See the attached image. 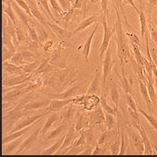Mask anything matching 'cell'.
<instances>
[{
  "label": "cell",
  "mask_w": 157,
  "mask_h": 157,
  "mask_svg": "<svg viewBox=\"0 0 157 157\" xmlns=\"http://www.w3.org/2000/svg\"><path fill=\"white\" fill-rule=\"evenodd\" d=\"M78 78L76 67H70L64 69H58L55 72L49 73L45 80H43V85L48 86L60 93L73 85Z\"/></svg>",
  "instance_id": "obj_1"
},
{
  "label": "cell",
  "mask_w": 157,
  "mask_h": 157,
  "mask_svg": "<svg viewBox=\"0 0 157 157\" xmlns=\"http://www.w3.org/2000/svg\"><path fill=\"white\" fill-rule=\"evenodd\" d=\"M113 7H114V10L116 12V17H117V21L113 25L115 27V33H116V39L114 38V40L116 39V43H117V56L119 58L120 63L121 65H125V63L130 61L132 54L129 49L128 39H127L126 33H124L122 21H121L119 9L115 6Z\"/></svg>",
  "instance_id": "obj_2"
},
{
  "label": "cell",
  "mask_w": 157,
  "mask_h": 157,
  "mask_svg": "<svg viewBox=\"0 0 157 157\" xmlns=\"http://www.w3.org/2000/svg\"><path fill=\"white\" fill-rule=\"evenodd\" d=\"M125 133L129 140L130 146L134 148L137 155H143L144 153V144L138 130L134 128L131 124H126L124 126Z\"/></svg>",
  "instance_id": "obj_3"
},
{
  "label": "cell",
  "mask_w": 157,
  "mask_h": 157,
  "mask_svg": "<svg viewBox=\"0 0 157 157\" xmlns=\"http://www.w3.org/2000/svg\"><path fill=\"white\" fill-rule=\"evenodd\" d=\"M107 18H108V14H104L101 23L103 25V28H104V36H103V40L101 43V47H100V59H102L105 56V53L109 47L110 45V40L113 38V35L115 33V27L113 26V28H110L108 24H107Z\"/></svg>",
  "instance_id": "obj_4"
},
{
  "label": "cell",
  "mask_w": 157,
  "mask_h": 157,
  "mask_svg": "<svg viewBox=\"0 0 157 157\" xmlns=\"http://www.w3.org/2000/svg\"><path fill=\"white\" fill-rule=\"evenodd\" d=\"M50 112H45L42 114H33V115H25L22 117L20 120H18L16 124L14 125L13 128L11 129V131L9 132V134H11V133H14L16 131H18V130H21L23 128H25L29 126L33 125V124L38 122L39 121H42V119L45 117V115L49 114Z\"/></svg>",
  "instance_id": "obj_5"
},
{
  "label": "cell",
  "mask_w": 157,
  "mask_h": 157,
  "mask_svg": "<svg viewBox=\"0 0 157 157\" xmlns=\"http://www.w3.org/2000/svg\"><path fill=\"white\" fill-rule=\"evenodd\" d=\"M113 67V62L112 59V50L109 45L108 49L105 53L103 65H102V85L104 87L107 85L108 78L112 76L111 74H112Z\"/></svg>",
  "instance_id": "obj_6"
},
{
  "label": "cell",
  "mask_w": 157,
  "mask_h": 157,
  "mask_svg": "<svg viewBox=\"0 0 157 157\" xmlns=\"http://www.w3.org/2000/svg\"><path fill=\"white\" fill-rule=\"evenodd\" d=\"M89 121L90 128H101V126H106V119H105V113L102 107L100 106L96 107L95 109L89 111Z\"/></svg>",
  "instance_id": "obj_7"
},
{
  "label": "cell",
  "mask_w": 157,
  "mask_h": 157,
  "mask_svg": "<svg viewBox=\"0 0 157 157\" xmlns=\"http://www.w3.org/2000/svg\"><path fill=\"white\" fill-rule=\"evenodd\" d=\"M33 73H24L21 75L3 74V86H13L25 83L33 77Z\"/></svg>",
  "instance_id": "obj_8"
},
{
  "label": "cell",
  "mask_w": 157,
  "mask_h": 157,
  "mask_svg": "<svg viewBox=\"0 0 157 157\" xmlns=\"http://www.w3.org/2000/svg\"><path fill=\"white\" fill-rule=\"evenodd\" d=\"M79 135H80V132L76 131L74 123H73L70 126V128H68L67 133L66 134V136H65V139H64L61 147L59 148V151L57 152L56 155H65L67 149L69 147H71L73 145V143L79 136Z\"/></svg>",
  "instance_id": "obj_9"
},
{
  "label": "cell",
  "mask_w": 157,
  "mask_h": 157,
  "mask_svg": "<svg viewBox=\"0 0 157 157\" xmlns=\"http://www.w3.org/2000/svg\"><path fill=\"white\" fill-rule=\"evenodd\" d=\"M78 90V86L77 85H72L65 91L60 92V93L53 94V93L45 92V94L48 96V98L51 100H67V99H71L73 97H76Z\"/></svg>",
  "instance_id": "obj_10"
},
{
  "label": "cell",
  "mask_w": 157,
  "mask_h": 157,
  "mask_svg": "<svg viewBox=\"0 0 157 157\" xmlns=\"http://www.w3.org/2000/svg\"><path fill=\"white\" fill-rule=\"evenodd\" d=\"M47 25H48V28H50L51 31L54 33L55 37L59 41H67L68 39L73 37V35H74L73 32H69L67 29L63 28L56 23H51L47 21Z\"/></svg>",
  "instance_id": "obj_11"
},
{
  "label": "cell",
  "mask_w": 157,
  "mask_h": 157,
  "mask_svg": "<svg viewBox=\"0 0 157 157\" xmlns=\"http://www.w3.org/2000/svg\"><path fill=\"white\" fill-rule=\"evenodd\" d=\"M104 14L105 13H101V11H100V12L92 14L90 17H86V18H84L81 22L78 24V26L73 30V33L74 34H76L77 33H79L81 31H84L85 29L89 27L90 25H92L94 23H101V19H102V17H103Z\"/></svg>",
  "instance_id": "obj_12"
},
{
  "label": "cell",
  "mask_w": 157,
  "mask_h": 157,
  "mask_svg": "<svg viewBox=\"0 0 157 157\" xmlns=\"http://www.w3.org/2000/svg\"><path fill=\"white\" fill-rule=\"evenodd\" d=\"M40 129L39 128H37L33 130L30 135L24 140V141L22 142V144L20 145L19 148L17 149V151L16 152L17 155H19L23 152H25L31 149L33 146L34 145V143L38 140L39 136V133H40Z\"/></svg>",
  "instance_id": "obj_13"
},
{
  "label": "cell",
  "mask_w": 157,
  "mask_h": 157,
  "mask_svg": "<svg viewBox=\"0 0 157 157\" xmlns=\"http://www.w3.org/2000/svg\"><path fill=\"white\" fill-rule=\"evenodd\" d=\"M85 110H78L77 113V115L74 120V126L76 131L80 132L85 129H87L90 128V121L89 114L87 111L84 112Z\"/></svg>",
  "instance_id": "obj_14"
},
{
  "label": "cell",
  "mask_w": 157,
  "mask_h": 157,
  "mask_svg": "<svg viewBox=\"0 0 157 157\" xmlns=\"http://www.w3.org/2000/svg\"><path fill=\"white\" fill-rule=\"evenodd\" d=\"M72 125V123H70L69 121H66V120H62L61 123L59 124L56 128L53 129L52 131H51L48 135H46L43 138V143H46L48 141H50L51 140H53L57 138L58 136H60L65 134L66 131H67L68 128H70V126Z\"/></svg>",
  "instance_id": "obj_15"
},
{
  "label": "cell",
  "mask_w": 157,
  "mask_h": 157,
  "mask_svg": "<svg viewBox=\"0 0 157 157\" xmlns=\"http://www.w3.org/2000/svg\"><path fill=\"white\" fill-rule=\"evenodd\" d=\"M134 128L138 130V132L140 133V136L142 138L143 140V144H144V153L143 155H154V151H153V145L151 144L150 140L148 139V136L147 135L146 130L144 128L142 123L141 124H137L133 122V123H130Z\"/></svg>",
  "instance_id": "obj_16"
},
{
  "label": "cell",
  "mask_w": 157,
  "mask_h": 157,
  "mask_svg": "<svg viewBox=\"0 0 157 157\" xmlns=\"http://www.w3.org/2000/svg\"><path fill=\"white\" fill-rule=\"evenodd\" d=\"M25 1L28 3L29 6H30L31 12H32V14H33V17L40 25H42L43 26H48V25H47V20L45 19L43 12L40 10V8H39L37 1H36V0H25Z\"/></svg>",
  "instance_id": "obj_17"
},
{
  "label": "cell",
  "mask_w": 157,
  "mask_h": 157,
  "mask_svg": "<svg viewBox=\"0 0 157 157\" xmlns=\"http://www.w3.org/2000/svg\"><path fill=\"white\" fill-rule=\"evenodd\" d=\"M76 100H77V96L67 100H51L49 106L46 107V111L50 113L59 112L68 106L69 104L73 103Z\"/></svg>",
  "instance_id": "obj_18"
},
{
  "label": "cell",
  "mask_w": 157,
  "mask_h": 157,
  "mask_svg": "<svg viewBox=\"0 0 157 157\" xmlns=\"http://www.w3.org/2000/svg\"><path fill=\"white\" fill-rule=\"evenodd\" d=\"M59 120L62 121V117L61 114L59 113V112H53V113H50V115L47 117V120L45 121V123L42 126V128L40 129V133H39V135L40 137L43 139L45 137V135H47V132L48 130L51 128V127L53 125V124L59 121Z\"/></svg>",
  "instance_id": "obj_19"
},
{
  "label": "cell",
  "mask_w": 157,
  "mask_h": 157,
  "mask_svg": "<svg viewBox=\"0 0 157 157\" xmlns=\"http://www.w3.org/2000/svg\"><path fill=\"white\" fill-rule=\"evenodd\" d=\"M101 104V97L97 94H85L82 107L85 111H92Z\"/></svg>",
  "instance_id": "obj_20"
},
{
  "label": "cell",
  "mask_w": 157,
  "mask_h": 157,
  "mask_svg": "<svg viewBox=\"0 0 157 157\" xmlns=\"http://www.w3.org/2000/svg\"><path fill=\"white\" fill-rule=\"evenodd\" d=\"M100 24H101V23H96V25L95 27H94V31H93L89 36L86 38V41H85L84 44L82 45V47H81V55H82V57H83V59H84L86 62H88V60H89V53L90 51H91L92 41H93V39H94V36L95 35L96 32H97V30H98V27H99Z\"/></svg>",
  "instance_id": "obj_21"
},
{
  "label": "cell",
  "mask_w": 157,
  "mask_h": 157,
  "mask_svg": "<svg viewBox=\"0 0 157 157\" xmlns=\"http://www.w3.org/2000/svg\"><path fill=\"white\" fill-rule=\"evenodd\" d=\"M101 82H102L101 73L99 70H97L94 77L93 80L90 83L89 87L86 91V94H97V95H100L101 93Z\"/></svg>",
  "instance_id": "obj_22"
},
{
  "label": "cell",
  "mask_w": 157,
  "mask_h": 157,
  "mask_svg": "<svg viewBox=\"0 0 157 157\" xmlns=\"http://www.w3.org/2000/svg\"><path fill=\"white\" fill-rule=\"evenodd\" d=\"M11 5H12V7H13L15 12H16V14H17L18 20L22 23L24 25H25V27H27L30 22H31V20L34 19V18H32V17H30L27 14V12L25 10H23L22 8L18 6L14 0H11Z\"/></svg>",
  "instance_id": "obj_23"
},
{
  "label": "cell",
  "mask_w": 157,
  "mask_h": 157,
  "mask_svg": "<svg viewBox=\"0 0 157 157\" xmlns=\"http://www.w3.org/2000/svg\"><path fill=\"white\" fill-rule=\"evenodd\" d=\"M85 134L86 139V146L94 148L98 143V138L101 135L100 131L94 128H88L87 129H85Z\"/></svg>",
  "instance_id": "obj_24"
},
{
  "label": "cell",
  "mask_w": 157,
  "mask_h": 157,
  "mask_svg": "<svg viewBox=\"0 0 157 157\" xmlns=\"http://www.w3.org/2000/svg\"><path fill=\"white\" fill-rule=\"evenodd\" d=\"M139 81V88H140V93L141 94V97L143 98V100L146 103L147 108L148 110V112H153L154 110V104L152 102L151 99H150V96H149V94H148V90H147V87L146 83L144 81H142L141 79H138Z\"/></svg>",
  "instance_id": "obj_25"
},
{
  "label": "cell",
  "mask_w": 157,
  "mask_h": 157,
  "mask_svg": "<svg viewBox=\"0 0 157 157\" xmlns=\"http://www.w3.org/2000/svg\"><path fill=\"white\" fill-rule=\"evenodd\" d=\"M25 73L22 67H18L11 62H3V74L6 75H21Z\"/></svg>",
  "instance_id": "obj_26"
},
{
  "label": "cell",
  "mask_w": 157,
  "mask_h": 157,
  "mask_svg": "<svg viewBox=\"0 0 157 157\" xmlns=\"http://www.w3.org/2000/svg\"><path fill=\"white\" fill-rule=\"evenodd\" d=\"M23 136L17 138L16 140H12V141H10L6 144H3V155H9V154H13V153L16 154V152L19 148L20 145L22 144L24 140L25 139Z\"/></svg>",
  "instance_id": "obj_27"
},
{
  "label": "cell",
  "mask_w": 157,
  "mask_h": 157,
  "mask_svg": "<svg viewBox=\"0 0 157 157\" xmlns=\"http://www.w3.org/2000/svg\"><path fill=\"white\" fill-rule=\"evenodd\" d=\"M76 106L77 105H75L73 103H71L68 106H67L66 110H64L60 113L62 120H66L72 124L74 123V120H75V117H76L77 113L78 111L76 109Z\"/></svg>",
  "instance_id": "obj_28"
},
{
  "label": "cell",
  "mask_w": 157,
  "mask_h": 157,
  "mask_svg": "<svg viewBox=\"0 0 157 157\" xmlns=\"http://www.w3.org/2000/svg\"><path fill=\"white\" fill-rule=\"evenodd\" d=\"M129 62H130V65H131V67L133 68L134 72L137 75L138 79H141L142 81H144L145 83H147V77L145 76V68H144V67L140 65L138 62L135 60L134 55L131 57Z\"/></svg>",
  "instance_id": "obj_29"
},
{
  "label": "cell",
  "mask_w": 157,
  "mask_h": 157,
  "mask_svg": "<svg viewBox=\"0 0 157 157\" xmlns=\"http://www.w3.org/2000/svg\"><path fill=\"white\" fill-rule=\"evenodd\" d=\"M35 125H36V123L33 124V125L29 126V127L25 128H23L21 129V130H18V131L14 132V133H11V134L7 135L6 136H5V138H3L2 143H3V144H6V143H8V142H10V141H12V140H16L17 138H19V137H21L23 135H25V134L29 133L30 130H32V128H33Z\"/></svg>",
  "instance_id": "obj_30"
},
{
  "label": "cell",
  "mask_w": 157,
  "mask_h": 157,
  "mask_svg": "<svg viewBox=\"0 0 157 157\" xmlns=\"http://www.w3.org/2000/svg\"><path fill=\"white\" fill-rule=\"evenodd\" d=\"M51 99H46V100H40V101H31L25 106V111H35L40 108L47 107L50 104Z\"/></svg>",
  "instance_id": "obj_31"
},
{
  "label": "cell",
  "mask_w": 157,
  "mask_h": 157,
  "mask_svg": "<svg viewBox=\"0 0 157 157\" xmlns=\"http://www.w3.org/2000/svg\"><path fill=\"white\" fill-rule=\"evenodd\" d=\"M109 96L110 99L114 104L115 107H119V102H120V92L118 90L114 81L113 80L112 76L109 77Z\"/></svg>",
  "instance_id": "obj_32"
},
{
  "label": "cell",
  "mask_w": 157,
  "mask_h": 157,
  "mask_svg": "<svg viewBox=\"0 0 157 157\" xmlns=\"http://www.w3.org/2000/svg\"><path fill=\"white\" fill-rule=\"evenodd\" d=\"M116 74H117L118 78L120 79L121 86L123 88L125 94H131V92H132V83L129 81L128 78H127V76H126L124 65H121V75H120L117 72H116Z\"/></svg>",
  "instance_id": "obj_33"
},
{
  "label": "cell",
  "mask_w": 157,
  "mask_h": 157,
  "mask_svg": "<svg viewBox=\"0 0 157 157\" xmlns=\"http://www.w3.org/2000/svg\"><path fill=\"white\" fill-rule=\"evenodd\" d=\"M49 1V5H50L51 11L52 12L53 16L55 17L57 20L58 19H61L62 17L66 14V12L63 11L62 7L59 4V2L57 0H48Z\"/></svg>",
  "instance_id": "obj_34"
},
{
  "label": "cell",
  "mask_w": 157,
  "mask_h": 157,
  "mask_svg": "<svg viewBox=\"0 0 157 157\" xmlns=\"http://www.w3.org/2000/svg\"><path fill=\"white\" fill-rule=\"evenodd\" d=\"M36 1H37V3H38V5H39V8H40L41 11H42L43 13L47 14V16L50 17L51 19H52L53 22L58 24L59 21H58L56 18H55V17H54V16H53V14H52V11H51L49 1H48V0H36Z\"/></svg>",
  "instance_id": "obj_35"
},
{
  "label": "cell",
  "mask_w": 157,
  "mask_h": 157,
  "mask_svg": "<svg viewBox=\"0 0 157 157\" xmlns=\"http://www.w3.org/2000/svg\"><path fill=\"white\" fill-rule=\"evenodd\" d=\"M130 45H131V48H132V51H133V54H134L135 60L138 62L140 65L144 67V65L146 64L147 59L143 56V54L141 53L139 45H136L135 43H130Z\"/></svg>",
  "instance_id": "obj_36"
},
{
  "label": "cell",
  "mask_w": 157,
  "mask_h": 157,
  "mask_svg": "<svg viewBox=\"0 0 157 157\" xmlns=\"http://www.w3.org/2000/svg\"><path fill=\"white\" fill-rule=\"evenodd\" d=\"M65 136H66V134H64V135H62V137L59 139V140H58L50 147H48V148H46L45 150L42 152V154L41 155H56L57 152L59 150V148L61 147L62 144H63V141H64V139H65Z\"/></svg>",
  "instance_id": "obj_37"
},
{
  "label": "cell",
  "mask_w": 157,
  "mask_h": 157,
  "mask_svg": "<svg viewBox=\"0 0 157 157\" xmlns=\"http://www.w3.org/2000/svg\"><path fill=\"white\" fill-rule=\"evenodd\" d=\"M43 59H44V58L39 59L38 60H35V61L33 62H30L28 64L23 66L22 67L23 70H24V72L25 73H33H33L36 72V70L39 68V67L40 66V64L42 63Z\"/></svg>",
  "instance_id": "obj_38"
},
{
  "label": "cell",
  "mask_w": 157,
  "mask_h": 157,
  "mask_svg": "<svg viewBox=\"0 0 157 157\" xmlns=\"http://www.w3.org/2000/svg\"><path fill=\"white\" fill-rule=\"evenodd\" d=\"M139 20L140 24V36L142 39H144L145 34L147 32V17L145 13L143 11H140L139 12Z\"/></svg>",
  "instance_id": "obj_39"
},
{
  "label": "cell",
  "mask_w": 157,
  "mask_h": 157,
  "mask_svg": "<svg viewBox=\"0 0 157 157\" xmlns=\"http://www.w3.org/2000/svg\"><path fill=\"white\" fill-rule=\"evenodd\" d=\"M105 119H106L107 129L118 128V122L115 115H113L108 113H105Z\"/></svg>",
  "instance_id": "obj_40"
},
{
  "label": "cell",
  "mask_w": 157,
  "mask_h": 157,
  "mask_svg": "<svg viewBox=\"0 0 157 157\" xmlns=\"http://www.w3.org/2000/svg\"><path fill=\"white\" fill-rule=\"evenodd\" d=\"M121 141V132H120L119 135H118L114 140H113L111 145H110V153H111V155H120Z\"/></svg>",
  "instance_id": "obj_41"
},
{
  "label": "cell",
  "mask_w": 157,
  "mask_h": 157,
  "mask_svg": "<svg viewBox=\"0 0 157 157\" xmlns=\"http://www.w3.org/2000/svg\"><path fill=\"white\" fill-rule=\"evenodd\" d=\"M138 111H139V113H141L144 117H145V119H146L147 121L150 123V125H151L152 127L154 128V129L157 132V121L155 118L154 117V116H152L151 114H149V113H146L141 107H140V106H138Z\"/></svg>",
  "instance_id": "obj_42"
},
{
  "label": "cell",
  "mask_w": 157,
  "mask_h": 157,
  "mask_svg": "<svg viewBox=\"0 0 157 157\" xmlns=\"http://www.w3.org/2000/svg\"><path fill=\"white\" fill-rule=\"evenodd\" d=\"M100 105L102 107L104 113H111L113 115L116 116V108L117 107H112L111 106H109L105 97H101V104Z\"/></svg>",
  "instance_id": "obj_43"
},
{
  "label": "cell",
  "mask_w": 157,
  "mask_h": 157,
  "mask_svg": "<svg viewBox=\"0 0 157 157\" xmlns=\"http://www.w3.org/2000/svg\"><path fill=\"white\" fill-rule=\"evenodd\" d=\"M10 60H11V63L17 65L18 67H23V66L28 64V62L25 61V59L23 58L22 54H21V52H16L15 54L12 56V58H11Z\"/></svg>",
  "instance_id": "obj_44"
},
{
  "label": "cell",
  "mask_w": 157,
  "mask_h": 157,
  "mask_svg": "<svg viewBox=\"0 0 157 157\" xmlns=\"http://www.w3.org/2000/svg\"><path fill=\"white\" fill-rule=\"evenodd\" d=\"M126 33V37L127 39H128V41H130L129 43H135L136 45H140V39L139 38V36L137 35V33L135 32V30H132V31H128Z\"/></svg>",
  "instance_id": "obj_45"
},
{
  "label": "cell",
  "mask_w": 157,
  "mask_h": 157,
  "mask_svg": "<svg viewBox=\"0 0 157 157\" xmlns=\"http://www.w3.org/2000/svg\"><path fill=\"white\" fill-rule=\"evenodd\" d=\"M21 54H22L23 58L25 59V60L27 61L28 63L39 59V57L37 56L36 54H34L33 52H31L30 50H26V49L25 50H22L21 51Z\"/></svg>",
  "instance_id": "obj_46"
},
{
  "label": "cell",
  "mask_w": 157,
  "mask_h": 157,
  "mask_svg": "<svg viewBox=\"0 0 157 157\" xmlns=\"http://www.w3.org/2000/svg\"><path fill=\"white\" fill-rule=\"evenodd\" d=\"M113 2V6L117 7L119 10H121V11L122 12V16L124 17V20H125V24L126 25L128 26V29H133L132 26H130L128 25V18H127V16H126V13H125V11H124V8L122 7V0H112Z\"/></svg>",
  "instance_id": "obj_47"
},
{
  "label": "cell",
  "mask_w": 157,
  "mask_h": 157,
  "mask_svg": "<svg viewBox=\"0 0 157 157\" xmlns=\"http://www.w3.org/2000/svg\"><path fill=\"white\" fill-rule=\"evenodd\" d=\"M126 100H127V104L129 108H131L133 111L135 113H139L138 111V105L135 101V99L133 98V96L131 94H126Z\"/></svg>",
  "instance_id": "obj_48"
},
{
  "label": "cell",
  "mask_w": 157,
  "mask_h": 157,
  "mask_svg": "<svg viewBox=\"0 0 157 157\" xmlns=\"http://www.w3.org/2000/svg\"><path fill=\"white\" fill-rule=\"evenodd\" d=\"M147 27H149V32H150V38H151V40L155 44V45L157 46V29L156 25H155L154 23L150 22L149 25H147Z\"/></svg>",
  "instance_id": "obj_49"
},
{
  "label": "cell",
  "mask_w": 157,
  "mask_h": 157,
  "mask_svg": "<svg viewBox=\"0 0 157 157\" xmlns=\"http://www.w3.org/2000/svg\"><path fill=\"white\" fill-rule=\"evenodd\" d=\"M15 52H16L10 50L6 46L3 45V59H2V61H8L9 59H11L12 56L15 54Z\"/></svg>",
  "instance_id": "obj_50"
},
{
  "label": "cell",
  "mask_w": 157,
  "mask_h": 157,
  "mask_svg": "<svg viewBox=\"0 0 157 157\" xmlns=\"http://www.w3.org/2000/svg\"><path fill=\"white\" fill-rule=\"evenodd\" d=\"M14 1L22 8L23 10H25V11L27 12V14H28L30 17H32V18H34V17H33L32 12H31V9H30V6H29L28 3H27L25 0H14Z\"/></svg>",
  "instance_id": "obj_51"
},
{
  "label": "cell",
  "mask_w": 157,
  "mask_h": 157,
  "mask_svg": "<svg viewBox=\"0 0 157 157\" xmlns=\"http://www.w3.org/2000/svg\"><path fill=\"white\" fill-rule=\"evenodd\" d=\"M57 1L59 2V4L60 5L63 11L65 12H67L72 8V5L70 4V2L68 0H57Z\"/></svg>",
  "instance_id": "obj_52"
},
{
  "label": "cell",
  "mask_w": 157,
  "mask_h": 157,
  "mask_svg": "<svg viewBox=\"0 0 157 157\" xmlns=\"http://www.w3.org/2000/svg\"><path fill=\"white\" fill-rule=\"evenodd\" d=\"M108 3H109V0H101V9L100 11L101 13L108 14Z\"/></svg>",
  "instance_id": "obj_53"
},
{
  "label": "cell",
  "mask_w": 157,
  "mask_h": 157,
  "mask_svg": "<svg viewBox=\"0 0 157 157\" xmlns=\"http://www.w3.org/2000/svg\"><path fill=\"white\" fill-rule=\"evenodd\" d=\"M127 5L132 6H133V8H134L135 11L138 12V13L140 12V9H139V8H138L137 6H135V0H122V7L124 8V7L127 6Z\"/></svg>",
  "instance_id": "obj_54"
},
{
  "label": "cell",
  "mask_w": 157,
  "mask_h": 157,
  "mask_svg": "<svg viewBox=\"0 0 157 157\" xmlns=\"http://www.w3.org/2000/svg\"><path fill=\"white\" fill-rule=\"evenodd\" d=\"M52 46H53V41L52 40H46L42 45V48L45 52H50L52 49Z\"/></svg>",
  "instance_id": "obj_55"
},
{
  "label": "cell",
  "mask_w": 157,
  "mask_h": 157,
  "mask_svg": "<svg viewBox=\"0 0 157 157\" xmlns=\"http://www.w3.org/2000/svg\"><path fill=\"white\" fill-rule=\"evenodd\" d=\"M86 0H75L74 1V4H73L72 7L74 8V9H79V10H81L83 6H84V4L86 3Z\"/></svg>",
  "instance_id": "obj_56"
},
{
  "label": "cell",
  "mask_w": 157,
  "mask_h": 157,
  "mask_svg": "<svg viewBox=\"0 0 157 157\" xmlns=\"http://www.w3.org/2000/svg\"><path fill=\"white\" fill-rule=\"evenodd\" d=\"M148 3V11L151 12L152 10L157 6V0H147Z\"/></svg>",
  "instance_id": "obj_57"
},
{
  "label": "cell",
  "mask_w": 157,
  "mask_h": 157,
  "mask_svg": "<svg viewBox=\"0 0 157 157\" xmlns=\"http://www.w3.org/2000/svg\"><path fill=\"white\" fill-rule=\"evenodd\" d=\"M138 3H139V7L140 8H145V3H144V0H137Z\"/></svg>",
  "instance_id": "obj_58"
},
{
  "label": "cell",
  "mask_w": 157,
  "mask_h": 157,
  "mask_svg": "<svg viewBox=\"0 0 157 157\" xmlns=\"http://www.w3.org/2000/svg\"><path fill=\"white\" fill-rule=\"evenodd\" d=\"M89 1L91 4H94H94H98L99 2H101V0H89Z\"/></svg>",
  "instance_id": "obj_59"
},
{
  "label": "cell",
  "mask_w": 157,
  "mask_h": 157,
  "mask_svg": "<svg viewBox=\"0 0 157 157\" xmlns=\"http://www.w3.org/2000/svg\"><path fill=\"white\" fill-rule=\"evenodd\" d=\"M155 25L157 26V12H156V15H155Z\"/></svg>",
  "instance_id": "obj_60"
},
{
  "label": "cell",
  "mask_w": 157,
  "mask_h": 157,
  "mask_svg": "<svg viewBox=\"0 0 157 157\" xmlns=\"http://www.w3.org/2000/svg\"><path fill=\"white\" fill-rule=\"evenodd\" d=\"M153 148H155V149H156V151H157V147L155 146V145H153Z\"/></svg>",
  "instance_id": "obj_61"
}]
</instances>
